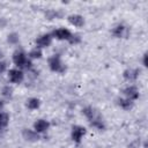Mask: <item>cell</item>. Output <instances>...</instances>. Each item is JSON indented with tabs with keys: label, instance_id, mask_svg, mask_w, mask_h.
I'll use <instances>...</instances> for the list:
<instances>
[{
	"label": "cell",
	"instance_id": "6da1fadb",
	"mask_svg": "<svg viewBox=\"0 0 148 148\" xmlns=\"http://www.w3.org/2000/svg\"><path fill=\"white\" fill-rule=\"evenodd\" d=\"M83 113H84V116L89 119L91 126H95V127H97V128H99V130H103V128H104V124H103V121H102V118H101L99 113H98L95 109H92V108H90V106L84 108V109H83Z\"/></svg>",
	"mask_w": 148,
	"mask_h": 148
},
{
	"label": "cell",
	"instance_id": "7a4b0ae2",
	"mask_svg": "<svg viewBox=\"0 0 148 148\" xmlns=\"http://www.w3.org/2000/svg\"><path fill=\"white\" fill-rule=\"evenodd\" d=\"M13 60L15 62V65H17L18 67H29L30 66V61L27 59L25 54L22 51H16L13 56Z\"/></svg>",
	"mask_w": 148,
	"mask_h": 148
},
{
	"label": "cell",
	"instance_id": "3957f363",
	"mask_svg": "<svg viewBox=\"0 0 148 148\" xmlns=\"http://www.w3.org/2000/svg\"><path fill=\"white\" fill-rule=\"evenodd\" d=\"M49 66H50V68H51L52 71H54V72H60V73L65 72V66L61 64L59 56H53V57H51V58L49 59Z\"/></svg>",
	"mask_w": 148,
	"mask_h": 148
},
{
	"label": "cell",
	"instance_id": "277c9868",
	"mask_svg": "<svg viewBox=\"0 0 148 148\" xmlns=\"http://www.w3.org/2000/svg\"><path fill=\"white\" fill-rule=\"evenodd\" d=\"M84 134H86V130L81 126H74L72 130V139L75 142H80Z\"/></svg>",
	"mask_w": 148,
	"mask_h": 148
},
{
	"label": "cell",
	"instance_id": "5b68a950",
	"mask_svg": "<svg viewBox=\"0 0 148 148\" xmlns=\"http://www.w3.org/2000/svg\"><path fill=\"white\" fill-rule=\"evenodd\" d=\"M9 80L13 83H20L23 80V73L18 69H10L9 71Z\"/></svg>",
	"mask_w": 148,
	"mask_h": 148
},
{
	"label": "cell",
	"instance_id": "8992f818",
	"mask_svg": "<svg viewBox=\"0 0 148 148\" xmlns=\"http://www.w3.org/2000/svg\"><path fill=\"white\" fill-rule=\"evenodd\" d=\"M53 36H54L56 38H58V39H67V40H68V39L71 38L72 34H71L69 30L61 28V29H57V30L53 32Z\"/></svg>",
	"mask_w": 148,
	"mask_h": 148
},
{
	"label": "cell",
	"instance_id": "52a82bcc",
	"mask_svg": "<svg viewBox=\"0 0 148 148\" xmlns=\"http://www.w3.org/2000/svg\"><path fill=\"white\" fill-rule=\"evenodd\" d=\"M34 128H35V132H37V133L45 132L49 128V123L44 119H39L34 124Z\"/></svg>",
	"mask_w": 148,
	"mask_h": 148
},
{
	"label": "cell",
	"instance_id": "ba28073f",
	"mask_svg": "<svg viewBox=\"0 0 148 148\" xmlns=\"http://www.w3.org/2000/svg\"><path fill=\"white\" fill-rule=\"evenodd\" d=\"M124 94H125V96H126L128 99H131V101L139 97V91H138V89H136L135 87H133V86L127 87V88L124 90Z\"/></svg>",
	"mask_w": 148,
	"mask_h": 148
},
{
	"label": "cell",
	"instance_id": "9c48e42d",
	"mask_svg": "<svg viewBox=\"0 0 148 148\" xmlns=\"http://www.w3.org/2000/svg\"><path fill=\"white\" fill-rule=\"evenodd\" d=\"M37 45L39 47H45V46H49L51 44V36L50 35H42L37 38L36 40Z\"/></svg>",
	"mask_w": 148,
	"mask_h": 148
},
{
	"label": "cell",
	"instance_id": "30bf717a",
	"mask_svg": "<svg viewBox=\"0 0 148 148\" xmlns=\"http://www.w3.org/2000/svg\"><path fill=\"white\" fill-rule=\"evenodd\" d=\"M68 21H69V23L71 24H73V25H75V27H82L83 24H84V20H83V17L81 16V15H71L69 17H68Z\"/></svg>",
	"mask_w": 148,
	"mask_h": 148
},
{
	"label": "cell",
	"instance_id": "8fae6325",
	"mask_svg": "<svg viewBox=\"0 0 148 148\" xmlns=\"http://www.w3.org/2000/svg\"><path fill=\"white\" fill-rule=\"evenodd\" d=\"M23 136L25 140H29V141H36L39 139V135L37 134V132L35 131H31V130H24L23 131Z\"/></svg>",
	"mask_w": 148,
	"mask_h": 148
},
{
	"label": "cell",
	"instance_id": "7c38bea8",
	"mask_svg": "<svg viewBox=\"0 0 148 148\" xmlns=\"http://www.w3.org/2000/svg\"><path fill=\"white\" fill-rule=\"evenodd\" d=\"M127 32H128L127 31V28H125L124 25H117L112 30V34L116 37H125V36H127Z\"/></svg>",
	"mask_w": 148,
	"mask_h": 148
},
{
	"label": "cell",
	"instance_id": "4fadbf2b",
	"mask_svg": "<svg viewBox=\"0 0 148 148\" xmlns=\"http://www.w3.org/2000/svg\"><path fill=\"white\" fill-rule=\"evenodd\" d=\"M138 75H139V71L138 69H126L124 72V77L126 80H128V81L135 80L138 77Z\"/></svg>",
	"mask_w": 148,
	"mask_h": 148
},
{
	"label": "cell",
	"instance_id": "5bb4252c",
	"mask_svg": "<svg viewBox=\"0 0 148 148\" xmlns=\"http://www.w3.org/2000/svg\"><path fill=\"white\" fill-rule=\"evenodd\" d=\"M118 104H119L123 109H125V110L131 109V108H132V105H133L132 101H131V99H128V98H120V99H118Z\"/></svg>",
	"mask_w": 148,
	"mask_h": 148
},
{
	"label": "cell",
	"instance_id": "9a60e30c",
	"mask_svg": "<svg viewBox=\"0 0 148 148\" xmlns=\"http://www.w3.org/2000/svg\"><path fill=\"white\" fill-rule=\"evenodd\" d=\"M9 121V116L6 113V112H0V131L7 126Z\"/></svg>",
	"mask_w": 148,
	"mask_h": 148
},
{
	"label": "cell",
	"instance_id": "2e32d148",
	"mask_svg": "<svg viewBox=\"0 0 148 148\" xmlns=\"http://www.w3.org/2000/svg\"><path fill=\"white\" fill-rule=\"evenodd\" d=\"M27 106H28L30 110L37 109V108L39 106V99H37V98H30V99L28 101V103H27Z\"/></svg>",
	"mask_w": 148,
	"mask_h": 148
},
{
	"label": "cell",
	"instance_id": "e0dca14e",
	"mask_svg": "<svg viewBox=\"0 0 148 148\" xmlns=\"http://www.w3.org/2000/svg\"><path fill=\"white\" fill-rule=\"evenodd\" d=\"M1 92H2L3 96L10 97V96H12V92H13V89H12V87H9V86H5V87L2 88V90H1Z\"/></svg>",
	"mask_w": 148,
	"mask_h": 148
},
{
	"label": "cell",
	"instance_id": "ac0fdd59",
	"mask_svg": "<svg viewBox=\"0 0 148 148\" xmlns=\"http://www.w3.org/2000/svg\"><path fill=\"white\" fill-rule=\"evenodd\" d=\"M8 42L12 43V44H16V43L18 42V35L15 34V32L10 34V35L8 36Z\"/></svg>",
	"mask_w": 148,
	"mask_h": 148
},
{
	"label": "cell",
	"instance_id": "d6986e66",
	"mask_svg": "<svg viewBox=\"0 0 148 148\" xmlns=\"http://www.w3.org/2000/svg\"><path fill=\"white\" fill-rule=\"evenodd\" d=\"M29 56L31 57V58H40L42 57V52H40V50L39 49H34L30 53H29Z\"/></svg>",
	"mask_w": 148,
	"mask_h": 148
},
{
	"label": "cell",
	"instance_id": "ffe728a7",
	"mask_svg": "<svg viewBox=\"0 0 148 148\" xmlns=\"http://www.w3.org/2000/svg\"><path fill=\"white\" fill-rule=\"evenodd\" d=\"M59 15H60V14L57 13V12H54V10H49V12L46 13V16H47L49 20H52V18H54V17H57V16H59Z\"/></svg>",
	"mask_w": 148,
	"mask_h": 148
},
{
	"label": "cell",
	"instance_id": "44dd1931",
	"mask_svg": "<svg viewBox=\"0 0 148 148\" xmlns=\"http://www.w3.org/2000/svg\"><path fill=\"white\" fill-rule=\"evenodd\" d=\"M72 44H76V43H79L80 40H81V38H80V36L79 35H72L71 36V38L68 39Z\"/></svg>",
	"mask_w": 148,
	"mask_h": 148
},
{
	"label": "cell",
	"instance_id": "7402d4cb",
	"mask_svg": "<svg viewBox=\"0 0 148 148\" xmlns=\"http://www.w3.org/2000/svg\"><path fill=\"white\" fill-rule=\"evenodd\" d=\"M6 68V64L5 62H0V73H2Z\"/></svg>",
	"mask_w": 148,
	"mask_h": 148
},
{
	"label": "cell",
	"instance_id": "603a6c76",
	"mask_svg": "<svg viewBox=\"0 0 148 148\" xmlns=\"http://www.w3.org/2000/svg\"><path fill=\"white\" fill-rule=\"evenodd\" d=\"M143 65H145V66H147V54H145V56H143Z\"/></svg>",
	"mask_w": 148,
	"mask_h": 148
},
{
	"label": "cell",
	"instance_id": "cb8c5ba5",
	"mask_svg": "<svg viewBox=\"0 0 148 148\" xmlns=\"http://www.w3.org/2000/svg\"><path fill=\"white\" fill-rule=\"evenodd\" d=\"M1 57H2V51L0 50V58H1Z\"/></svg>",
	"mask_w": 148,
	"mask_h": 148
},
{
	"label": "cell",
	"instance_id": "d4e9b609",
	"mask_svg": "<svg viewBox=\"0 0 148 148\" xmlns=\"http://www.w3.org/2000/svg\"><path fill=\"white\" fill-rule=\"evenodd\" d=\"M0 106H2V101L0 99Z\"/></svg>",
	"mask_w": 148,
	"mask_h": 148
}]
</instances>
